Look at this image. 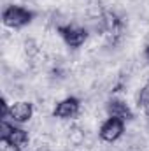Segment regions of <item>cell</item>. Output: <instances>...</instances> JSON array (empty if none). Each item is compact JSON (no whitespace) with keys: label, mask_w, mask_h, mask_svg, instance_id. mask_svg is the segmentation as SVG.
Returning <instances> with one entry per match:
<instances>
[{"label":"cell","mask_w":149,"mask_h":151,"mask_svg":"<svg viewBox=\"0 0 149 151\" xmlns=\"http://www.w3.org/2000/svg\"><path fill=\"white\" fill-rule=\"evenodd\" d=\"M144 56H146V60L149 62V44L146 46V49H144Z\"/></svg>","instance_id":"cell-11"},{"label":"cell","mask_w":149,"mask_h":151,"mask_svg":"<svg viewBox=\"0 0 149 151\" xmlns=\"http://www.w3.org/2000/svg\"><path fill=\"white\" fill-rule=\"evenodd\" d=\"M34 106L27 100H18L11 106V119L16 123H27L32 119Z\"/></svg>","instance_id":"cell-6"},{"label":"cell","mask_w":149,"mask_h":151,"mask_svg":"<svg viewBox=\"0 0 149 151\" xmlns=\"http://www.w3.org/2000/svg\"><path fill=\"white\" fill-rule=\"evenodd\" d=\"M2 19H4V25L5 27H11V28H23L25 25H28L32 19H34V12L21 7V5H9L4 9V14H2Z\"/></svg>","instance_id":"cell-1"},{"label":"cell","mask_w":149,"mask_h":151,"mask_svg":"<svg viewBox=\"0 0 149 151\" xmlns=\"http://www.w3.org/2000/svg\"><path fill=\"white\" fill-rule=\"evenodd\" d=\"M79 113H81V102L77 97H67L60 100L53 109V116L60 119H74L75 116H79Z\"/></svg>","instance_id":"cell-3"},{"label":"cell","mask_w":149,"mask_h":151,"mask_svg":"<svg viewBox=\"0 0 149 151\" xmlns=\"http://www.w3.org/2000/svg\"><path fill=\"white\" fill-rule=\"evenodd\" d=\"M146 86H148V90H149V83H148V84H146Z\"/></svg>","instance_id":"cell-12"},{"label":"cell","mask_w":149,"mask_h":151,"mask_svg":"<svg viewBox=\"0 0 149 151\" xmlns=\"http://www.w3.org/2000/svg\"><path fill=\"white\" fill-rule=\"evenodd\" d=\"M123 134H125V123H123V119H117V118L105 119L98 132L100 139L105 142H116L117 139H121Z\"/></svg>","instance_id":"cell-4"},{"label":"cell","mask_w":149,"mask_h":151,"mask_svg":"<svg viewBox=\"0 0 149 151\" xmlns=\"http://www.w3.org/2000/svg\"><path fill=\"white\" fill-rule=\"evenodd\" d=\"M67 139H69L70 146H82L86 142V130L81 128V127H70L69 134H67Z\"/></svg>","instance_id":"cell-8"},{"label":"cell","mask_w":149,"mask_h":151,"mask_svg":"<svg viewBox=\"0 0 149 151\" xmlns=\"http://www.w3.org/2000/svg\"><path fill=\"white\" fill-rule=\"evenodd\" d=\"M58 30V34L62 35V39L65 40V44L69 46V47H81L84 42H86V39H88V30L84 28V27H79V25H63V27H60V28H56Z\"/></svg>","instance_id":"cell-2"},{"label":"cell","mask_w":149,"mask_h":151,"mask_svg":"<svg viewBox=\"0 0 149 151\" xmlns=\"http://www.w3.org/2000/svg\"><path fill=\"white\" fill-rule=\"evenodd\" d=\"M137 106H139V107H142V109L149 107V90H148V86H144V88L139 91V97H137Z\"/></svg>","instance_id":"cell-9"},{"label":"cell","mask_w":149,"mask_h":151,"mask_svg":"<svg viewBox=\"0 0 149 151\" xmlns=\"http://www.w3.org/2000/svg\"><path fill=\"white\" fill-rule=\"evenodd\" d=\"M105 111L109 114V118H117V119H123V121L133 118V114L130 111L128 104L125 100H121V99H111L105 104Z\"/></svg>","instance_id":"cell-5"},{"label":"cell","mask_w":149,"mask_h":151,"mask_svg":"<svg viewBox=\"0 0 149 151\" xmlns=\"http://www.w3.org/2000/svg\"><path fill=\"white\" fill-rule=\"evenodd\" d=\"M28 132L27 130H23V128H18V127H14L12 128V132H11V135L7 137V141L5 142H9L11 146H14V148H19V150H23L25 148V144L28 142Z\"/></svg>","instance_id":"cell-7"},{"label":"cell","mask_w":149,"mask_h":151,"mask_svg":"<svg viewBox=\"0 0 149 151\" xmlns=\"http://www.w3.org/2000/svg\"><path fill=\"white\" fill-rule=\"evenodd\" d=\"M12 128H14V125H11L9 119H2V125H0V139L2 141H7V137L11 135Z\"/></svg>","instance_id":"cell-10"}]
</instances>
